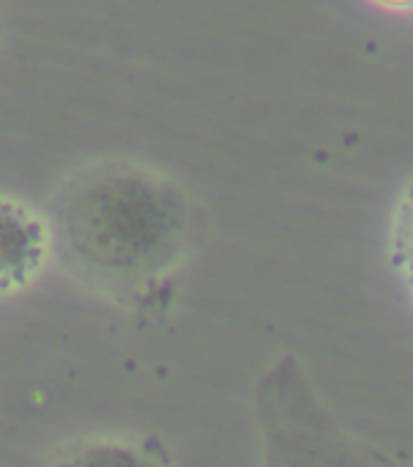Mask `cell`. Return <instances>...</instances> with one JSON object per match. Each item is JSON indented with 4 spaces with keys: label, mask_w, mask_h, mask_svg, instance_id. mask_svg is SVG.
<instances>
[{
    "label": "cell",
    "mask_w": 413,
    "mask_h": 467,
    "mask_svg": "<svg viewBox=\"0 0 413 467\" xmlns=\"http://www.w3.org/2000/svg\"><path fill=\"white\" fill-rule=\"evenodd\" d=\"M39 229L22 212L0 207V287L17 283L35 265Z\"/></svg>",
    "instance_id": "cell-1"
},
{
    "label": "cell",
    "mask_w": 413,
    "mask_h": 467,
    "mask_svg": "<svg viewBox=\"0 0 413 467\" xmlns=\"http://www.w3.org/2000/svg\"><path fill=\"white\" fill-rule=\"evenodd\" d=\"M389 258L413 299V182L399 197L389 226Z\"/></svg>",
    "instance_id": "cell-2"
},
{
    "label": "cell",
    "mask_w": 413,
    "mask_h": 467,
    "mask_svg": "<svg viewBox=\"0 0 413 467\" xmlns=\"http://www.w3.org/2000/svg\"><path fill=\"white\" fill-rule=\"evenodd\" d=\"M73 467H144V465L137 462V460H131L129 455H122V452H98V455L78 460Z\"/></svg>",
    "instance_id": "cell-3"
}]
</instances>
